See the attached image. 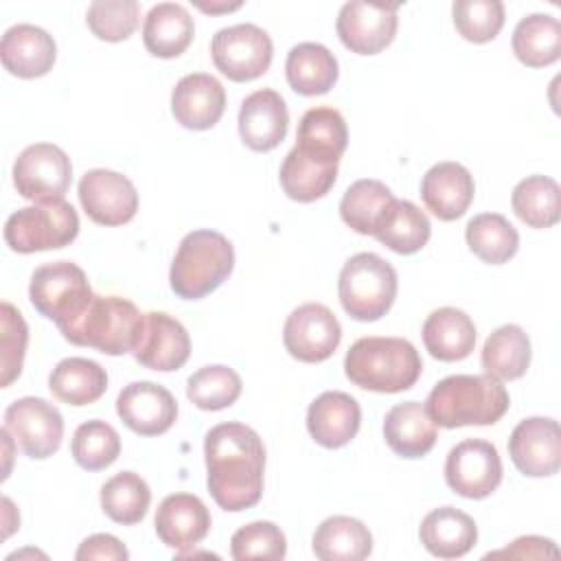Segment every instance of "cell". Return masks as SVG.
<instances>
[{"instance_id": "1", "label": "cell", "mask_w": 561, "mask_h": 561, "mask_svg": "<svg viewBox=\"0 0 561 561\" xmlns=\"http://www.w3.org/2000/svg\"><path fill=\"white\" fill-rule=\"evenodd\" d=\"M206 486L219 508L239 513L263 495L265 447L245 423H219L204 438Z\"/></svg>"}, {"instance_id": "2", "label": "cell", "mask_w": 561, "mask_h": 561, "mask_svg": "<svg viewBox=\"0 0 561 561\" xmlns=\"http://www.w3.org/2000/svg\"><path fill=\"white\" fill-rule=\"evenodd\" d=\"M511 405V397L500 379L491 375H449L427 394L425 410L440 427L493 425Z\"/></svg>"}, {"instance_id": "3", "label": "cell", "mask_w": 561, "mask_h": 561, "mask_svg": "<svg viewBox=\"0 0 561 561\" xmlns=\"http://www.w3.org/2000/svg\"><path fill=\"white\" fill-rule=\"evenodd\" d=\"M421 370L419 351L403 337H359L344 357L348 381L373 392H403L419 381Z\"/></svg>"}, {"instance_id": "4", "label": "cell", "mask_w": 561, "mask_h": 561, "mask_svg": "<svg viewBox=\"0 0 561 561\" xmlns=\"http://www.w3.org/2000/svg\"><path fill=\"white\" fill-rule=\"evenodd\" d=\"M234 267V248L217 230L188 232L173 256L169 285L184 300H199L215 291Z\"/></svg>"}, {"instance_id": "5", "label": "cell", "mask_w": 561, "mask_h": 561, "mask_svg": "<svg viewBox=\"0 0 561 561\" xmlns=\"http://www.w3.org/2000/svg\"><path fill=\"white\" fill-rule=\"evenodd\" d=\"M145 313L121 296H96L88 309L61 331V335L75 346H88L103 355L134 353Z\"/></svg>"}, {"instance_id": "6", "label": "cell", "mask_w": 561, "mask_h": 561, "mask_svg": "<svg viewBox=\"0 0 561 561\" xmlns=\"http://www.w3.org/2000/svg\"><path fill=\"white\" fill-rule=\"evenodd\" d=\"M337 296L353 320L375 322L397 298V272L379 254L357 252L340 270Z\"/></svg>"}, {"instance_id": "7", "label": "cell", "mask_w": 561, "mask_h": 561, "mask_svg": "<svg viewBox=\"0 0 561 561\" xmlns=\"http://www.w3.org/2000/svg\"><path fill=\"white\" fill-rule=\"evenodd\" d=\"M79 234V215L66 199L37 202L9 215L4 241L18 254L57 250L70 245Z\"/></svg>"}, {"instance_id": "8", "label": "cell", "mask_w": 561, "mask_h": 561, "mask_svg": "<svg viewBox=\"0 0 561 561\" xmlns=\"http://www.w3.org/2000/svg\"><path fill=\"white\" fill-rule=\"evenodd\" d=\"M28 298L39 316L53 320L64 331L88 309L94 291L77 263L53 261L33 272Z\"/></svg>"}, {"instance_id": "9", "label": "cell", "mask_w": 561, "mask_h": 561, "mask_svg": "<svg viewBox=\"0 0 561 561\" xmlns=\"http://www.w3.org/2000/svg\"><path fill=\"white\" fill-rule=\"evenodd\" d=\"M274 46L270 35L256 24H234L219 28L210 42L215 68L230 81H254L267 72Z\"/></svg>"}, {"instance_id": "10", "label": "cell", "mask_w": 561, "mask_h": 561, "mask_svg": "<svg viewBox=\"0 0 561 561\" xmlns=\"http://www.w3.org/2000/svg\"><path fill=\"white\" fill-rule=\"evenodd\" d=\"M70 182L72 162L57 145H28L13 162V186L24 199L35 204L64 199Z\"/></svg>"}, {"instance_id": "11", "label": "cell", "mask_w": 561, "mask_h": 561, "mask_svg": "<svg viewBox=\"0 0 561 561\" xmlns=\"http://www.w3.org/2000/svg\"><path fill=\"white\" fill-rule=\"evenodd\" d=\"M2 427L33 460H44L61 447L64 419L61 412L46 399L22 397L13 401L4 410Z\"/></svg>"}, {"instance_id": "12", "label": "cell", "mask_w": 561, "mask_h": 561, "mask_svg": "<svg viewBox=\"0 0 561 561\" xmlns=\"http://www.w3.org/2000/svg\"><path fill=\"white\" fill-rule=\"evenodd\" d=\"M445 482L467 500L489 497L502 482V460L495 445L467 438L451 447L445 460Z\"/></svg>"}, {"instance_id": "13", "label": "cell", "mask_w": 561, "mask_h": 561, "mask_svg": "<svg viewBox=\"0 0 561 561\" xmlns=\"http://www.w3.org/2000/svg\"><path fill=\"white\" fill-rule=\"evenodd\" d=\"M342 340V327L335 313L320 302L296 307L283 327V344L287 353L305 364L329 359Z\"/></svg>"}, {"instance_id": "14", "label": "cell", "mask_w": 561, "mask_h": 561, "mask_svg": "<svg viewBox=\"0 0 561 561\" xmlns=\"http://www.w3.org/2000/svg\"><path fill=\"white\" fill-rule=\"evenodd\" d=\"M397 11L399 4L351 0L337 13V37L355 55H377L397 35Z\"/></svg>"}, {"instance_id": "15", "label": "cell", "mask_w": 561, "mask_h": 561, "mask_svg": "<svg viewBox=\"0 0 561 561\" xmlns=\"http://www.w3.org/2000/svg\"><path fill=\"white\" fill-rule=\"evenodd\" d=\"M77 193L81 208L99 226H123L138 210V193L131 180L110 169L85 171Z\"/></svg>"}, {"instance_id": "16", "label": "cell", "mask_w": 561, "mask_h": 561, "mask_svg": "<svg viewBox=\"0 0 561 561\" xmlns=\"http://www.w3.org/2000/svg\"><path fill=\"white\" fill-rule=\"evenodd\" d=\"M508 454L519 473L528 478L554 476L561 467V427L554 419L530 416L515 425Z\"/></svg>"}, {"instance_id": "17", "label": "cell", "mask_w": 561, "mask_h": 561, "mask_svg": "<svg viewBox=\"0 0 561 561\" xmlns=\"http://www.w3.org/2000/svg\"><path fill=\"white\" fill-rule=\"evenodd\" d=\"M116 414L140 436H160L171 430L178 419V401L153 381L127 383L116 397Z\"/></svg>"}, {"instance_id": "18", "label": "cell", "mask_w": 561, "mask_h": 561, "mask_svg": "<svg viewBox=\"0 0 561 561\" xmlns=\"http://www.w3.org/2000/svg\"><path fill=\"white\" fill-rule=\"evenodd\" d=\"M134 359L151 370L171 373L186 364L191 355V337L180 320L162 311L145 313Z\"/></svg>"}, {"instance_id": "19", "label": "cell", "mask_w": 561, "mask_h": 561, "mask_svg": "<svg viewBox=\"0 0 561 561\" xmlns=\"http://www.w3.org/2000/svg\"><path fill=\"white\" fill-rule=\"evenodd\" d=\"M158 539L178 554L195 548L210 530V513L193 493L167 495L153 517Z\"/></svg>"}, {"instance_id": "20", "label": "cell", "mask_w": 561, "mask_h": 561, "mask_svg": "<svg viewBox=\"0 0 561 561\" xmlns=\"http://www.w3.org/2000/svg\"><path fill=\"white\" fill-rule=\"evenodd\" d=\"M226 110V90L213 75L193 72L182 77L171 92V112L175 121L195 131L210 129Z\"/></svg>"}, {"instance_id": "21", "label": "cell", "mask_w": 561, "mask_h": 561, "mask_svg": "<svg viewBox=\"0 0 561 561\" xmlns=\"http://www.w3.org/2000/svg\"><path fill=\"white\" fill-rule=\"evenodd\" d=\"M287 125L289 112L276 90L263 88L241 101L239 136L252 151L276 149L287 136Z\"/></svg>"}, {"instance_id": "22", "label": "cell", "mask_w": 561, "mask_h": 561, "mask_svg": "<svg viewBox=\"0 0 561 561\" xmlns=\"http://www.w3.org/2000/svg\"><path fill=\"white\" fill-rule=\"evenodd\" d=\"M359 423L362 408L357 399L340 390L322 392L311 401L307 410V432L318 445L327 449L348 445L357 436Z\"/></svg>"}, {"instance_id": "23", "label": "cell", "mask_w": 561, "mask_h": 561, "mask_svg": "<svg viewBox=\"0 0 561 561\" xmlns=\"http://www.w3.org/2000/svg\"><path fill=\"white\" fill-rule=\"evenodd\" d=\"M0 59L7 72L20 79H37L53 70L57 46L53 35L35 24H15L4 31Z\"/></svg>"}, {"instance_id": "24", "label": "cell", "mask_w": 561, "mask_h": 561, "mask_svg": "<svg viewBox=\"0 0 561 561\" xmlns=\"http://www.w3.org/2000/svg\"><path fill=\"white\" fill-rule=\"evenodd\" d=\"M473 175L458 162H438L421 180V199L440 221H454L473 202Z\"/></svg>"}, {"instance_id": "25", "label": "cell", "mask_w": 561, "mask_h": 561, "mask_svg": "<svg viewBox=\"0 0 561 561\" xmlns=\"http://www.w3.org/2000/svg\"><path fill=\"white\" fill-rule=\"evenodd\" d=\"M383 438L397 456L423 458L434 447L438 434L425 405L419 401H405L386 412Z\"/></svg>"}, {"instance_id": "26", "label": "cell", "mask_w": 561, "mask_h": 561, "mask_svg": "<svg viewBox=\"0 0 561 561\" xmlns=\"http://www.w3.org/2000/svg\"><path fill=\"white\" fill-rule=\"evenodd\" d=\"M419 537L430 554L438 559H458L476 546L478 528L473 517L465 511L440 506L423 517Z\"/></svg>"}, {"instance_id": "27", "label": "cell", "mask_w": 561, "mask_h": 561, "mask_svg": "<svg viewBox=\"0 0 561 561\" xmlns=\"http://www.w3.org/2000/svg\"><path fill=\"white\" fill-rule=\"evenodd\" d=\"M423 344L434 359L460 362L476 346L473 320L456 307L434 309L423 322Z\"/></svg>"}, {"instance_id": "28", "label": "cell", "mask_w": 561, "mask_h": 561, "mask_svg": "<svg viewBox=\"0 0 561 561\" xmlns=\"http://www.w3.org/2000/svg\"><path fill=\"white\" fill-rule=\"evenodd\" d=\"M348 142L344 116L333 107H311L302 114L294 149L322 162L340 164Z\"/></svg>"}, {"instance_id": "29", "label": "cell", "mask_w": 561, "mask_h": 561, "mask_svg": "<svg viewBox=\"0 0 561 561\" xmlns=\"http://www.w3.org/2000/svg\"><path fill=\"white\" fill-rule=\"evenodd\" d=\"M195 22L186 7L178 2H160L149 9L142 24L145 48L160 59L180 57L193 42Z\"/></svg>"}, {"instance_id": "30", "label": "cell", "mask_w": 561, "mask_h": 561, "mask_svg": "<svg viewBox=\"0 0 561 561\" xmlns=\"http://www.w3.org/2000/svg\"><path fill=\"white\" fill-rule=\"evenodd\" d=\"M337 72L335 55L316 42L296 44L285 61L287 83L302 96L327 94L335 85Z\"/></svg>"}, {"instance_id": "31", "label": "cell", "mask_w": 561, "mask_h": 561, "mask_svg": "<svg viewBox=\"0 0 561 561\" xmlns=\"http://www.w3.org/2000/svg\"><path fill=\"white\" fill-rule=\"evenodd\" d=\"M311 548L322 561H362L373 552V535L364 522L333 515L316 528Z\"/></svg>"}, {"instance_id": "32", "label": "cell", "mask_w": 561, "mask_h": 561, "mask_svg": "<svg viewBox=\"0 0 561 561\" xmlns=\"http://www.w3.org/2000/svg\"><path fill=\"white\" fill-rule=\"evenodd\" d=\"M48 388L61 403L81 408L99 401L107 390V373L101 364L85 357L61 359L50 377Z\"/></svg>"}, {"instance_id": "33", "label": "cell", "mask_w": 561, "mask_h": 561, "mask_svg": "<svg viewBox=\"0 0 561 561\" xmlns=\"http://www.w3.org/2000/svg\"><path fill=\"white\" fill-rule=\"evenodd\" d=\"M530 340L517 324L497 327L482 346V368L500 381H515L526 375L530 366Z\"/></svg>"}, {"instance_id": "34", "label": "cell", "mask_w": 561, "mask_h": 561, "mask_svg": "<svg viewBox=\"0 0 561 561\" xmlns=\"http://www.w3.org/2000/svg\"><path fill=\"white\" fill-rule=\"evenodd\" d=\"M511 46L524 66H550L561 57V24L548 13H530L517 22Z\"/></svg>"}, {"instance_id": "35", "label": "cell", "mask_w": 561, "mask_h": 561, "mask_svg": "<svg viewBox=\"0 0 561 561\" xmlns=\"http://www.w3.org/2000/svg\"><path fill=\"white\" fill-rule=\"evenodd\" d=\"M430 234L432 224L427 215L412 202L394 197L373 237L397 254H414L425 248Z\"/></svg>"}, {"instance_id": "36", "label": "cell", "mask_w": 561, "mask_h": 561, "mask_svg": "<svg viewBox=\"0 0 561 561\" xmlns=\"http://www.w3.org/2000/svg\"><path fill=\"white\" fill-rule=\"evenodd\" d=\"M285 195L294 202L309 204L324 197L337 180V164L313 160L291 149L278 171Z\"/></svg>"}, {"instance_id": "37", "label": "cell", "mask_w": 561, "mask_h": 561, "mask_svg": "<svg viewBox=\"0 0 561 561\" xmlns=\"http://www.w3.org/2000/svg\"><path fill=\"white\" fill-rule=\"evenodd\" d=\"M392 202L394 195L383 182L357 180L342 195L340 217L357 234L373 237Z\"/></svg>"}, {"instance_id": "38", "label": "cell", "mask_w": 561, "mask_h": 561, "mask_svg": "<svg viewBox=\"0 0 561 561\" xmlns=\"http://www.w3.org/2000/svg\"><path fill=\"white\" fill-rule=\"evenodd\" d=\"M469 250L489 265H502L515 256L519 234L513 224L497 213H482L469 219L465 228Z\"/></svg>"}, {"instance_id": "39", "label": "cell", "mask_w": 561, "mask_h": 561, "mask_svg": "<svg viewBox=\"0 0 561 561\" xmlns=\"http://www.w3.org/2000/svg\"><path fill=\"white\" fill-rule=\"evenodd\" d=\"M559 184L548 175H528L513 188L511 206L530 228H552L561 217Z\"/></svg>"}, {"instance_id": "40", "label": "cell", "mask_w": 561, "mask_h": 561, "mask_svg": "<svg viewBox=\"0 0 561 561\" xmlns=\"http://www.w3.org/2000/svg\"><path fill=\"white\" fill-rule=\"evenodd\" d=\"M149 504V484L134 471H121L101 486V508L116 524H138L147 515Z\"/></svg>"}, {"instance_id": "41", "label": "cell", "mask_w": 561, "mask_h": 561, "mask_svg": "<svg viewBox=\"0 0 561 561\" xmlns=\"http://www.w3.org/2000/svg\"><path fill=\"white\" fill-rule=\"evenodd\" d=\"M241 394V377L224 364H213L195 370L186 381V397L206 412L230 408Z\"/></svg>"}, {"instance_id": "42", "label": "cell", "mask_w": 561, "mask_h": 561, "mask_svg": "<svg viewBox=\"0 0 561 561\" xmlns=\"http://www.w3.org/2000/svg\"><path fill=\"white\" fill-rule=\"evenodd\" d=\"M70 451L81 469L101 471L118 458L121 436L110 423L92 419L75 430Z\"/></svg>"}, {"instance_id": "43", "label": "cell", "mask_w": 561, "mask_h": 561, "mask_svg": "<svg viewBox=\"0 0 561 561\" xmlns=\"http://www.w3.org/2000/svg\"><path fill=\"white\" fill-rule=\"evenodd\" d=\"M451 15L460 37L473 44L495 39L504 26V4L500 0H456Z\"/></svg>"}, {"instance_id": "44", "label": "cell", "mask_w": 561, "mask_h": 561, "mask_svg": "<svg viewBox=\"0 0 561 561\" xmlns=\"http://www.w3.org/2000/svg\"><path fill=\"white\" fill-rule=\"evenodd\" d=\"M140 7L136 0H96L88 7L85 22L96 39L123 42L138 28Z\"/></svg>"}, {"instance_id": "45", "label": "cell", "mask_w": 561, "mask_h": 561, "mask_svg": "<svg viewBox=\"0 0 561 561\" xmlns=\"http://www.w3.org/2000/svg\"><path fill=\"white\" fill-rule=\"evenodd\" d=\"M0 386L9 388L22 373L28 342V327L11 302L0 307Z\"/></svg>"}, {"instance_id": "46", "label": "cell", "mask_w": 561, "mask_h": 561, "mask_svg": "<svg viewBox=\"0 0 561 561\" xmlns=\"http://www.w3.org/2000/svg\"><path fill=\"white\" fill-rule=\"evenodd\" d=\"M230 554L237 561L270 559L278 561L287 554V539L274 522H250L230 539Z\"/></svg>"}, {"instance_id": "47", "label": "cell", "mask_w": 561, "mask_h": 561, "mask_svg": "<svg viewBox=\"0 0 561 561\" xmlns=\"http://www.w3.org/2000/svg\"><path fill=\"white\" fill-rule=\"evenodd\" d=\"M77 561L88 559H105V561H127L129 552L127 548L114 537V535H92L83 539L75 552Z\"/></svg>"}, {"instance_id": "48", "label": "cell", "mask_w": 561, "mask_h": 561, "mask_svg": "<svg viewBox=\"0 0 561 561\" xmlns=\"http://www.w3.org/2000/svg\"><path fill=\"white\" fill-rule=\"evenodd\" d=\"M486 557H515V559H546V557H559V550L554 546L552 539H543V537H519L515 539L511 546L497 550V552H489Z\"/></svg>"}, {"instance_id": "49", "label": "cell", "mask_w": 561, "mask_h": 561, "mask_svg": "<svg viewBox=\"0 0 561 561\" xmlns=\"http://www.w3.org/2000/svg\"><path fill=\"white\" fill-rule=\"evenodd\" d=\"M197 9H202L204 13H228V11H234L241 7V2H195Z\"/></svg>"}]
</instances>
